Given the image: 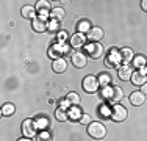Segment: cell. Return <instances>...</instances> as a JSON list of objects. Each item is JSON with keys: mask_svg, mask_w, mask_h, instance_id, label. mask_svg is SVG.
<instances>
[{"mask_svg": "<svg viewBox=\"0 0 147 141\" xmlns=\"http://www.w3.org/2000/svg\"><path fill=\"white\" fill-rule=\"evenodd\" d=\"M111 82V77L108 74H100L99 75V83L103 85V86H108V83Z\"/></svg>", "mask_w": 147, "mask_h": 141, "instance_id": "f546056e", "label": "cell"}, {"mask_svg": "<svg viewBox=\"0 0 147 141\" xmlns=\"http://www.w3.org/2000/svg\"><path fill=\"white\" fill-rule=\"evenodd\" d=\"M99 111H100V115H102L103 118H110V116H111V108H110V104H103L102 107L99 108Z\"/></svg>", "mask_w": 147, "mask_h": 141, "instance_id": "83f0119b", "label": "cell"}, {"mask_svg": "<svg viewBox=\"0 0 147 141\" xmlns=\"http://www.w3.org/2000/svg\"><path fill=\"white\" fill-rule=\"evenodd\" d=\"M52 69H53L57 74H63L66 69H67V63H66L63 58L53 60V63H52Z\"/></svg>", "mask_w": 147, "mask_h": 141, "instance_id": "e0dca14e", "label": "cell"}, {"mask_svg": "<svg viewBox=\"0 0 147 141\" xmlns=\"http://www.w3.org/2000/svg\"><path fill=\"white\" fill-rule=\"evenodd\" d=\"M133 66H135V68H138V69H142L144 66H147V60L142 55H138V56H135V58H133Z\"/></svg>", "mask_w": 147, "mask_h": 141, "instance_id": "603a6c76", "label": "cell"}, {"mask_svg": "<svg viewBox=\"0 0 147 141\" xmlns=\"http://www.w3.org/2000/svg\"><path fill=\"white\" fill-rule=\"evenodd\" d=\"M105 66L108 68H121L122 66V60H121V52L117 49H111L108 56L105 58Z\"/></svg>", "mask_w": 147, "mask_h": 141, "instance_id": "277c9868", "label": "cell"}, {"mask_svg": "<svg viewBox=\"0 0 147 141\" xmlns=\"http://www.w3.org/2000/svg\"><path fill=\"white\" fill-rule=\"evenodd\" d=\"M34 122H36V125H38V130H45L49 127V119L44 118V116L36 118V119H34Z\"/></svg>", "mask_w": 147, "mask_h": 141, "instance_id": "cb8c5ba5", "label": "cell"}, {"mask_svg": "<svg viewBox=\"0 0 147 141\" xmlns=\"http://www.w3.org/2000/svg\"><path fill=\"white\" fill-rule=\"evenodd\" d=\"M86 41H88V38H86V35H83V33H75V35H72V38L69 39V42H71V45L74 49L83 47V45L86 44Z\"/></svg>", "mask_w": 147, "mask_h": 141, "instance_id": "8fae6325", "label": "cell"}, {"mask_svg": "<svg viewBox=\"0 0 147 141\" xmlns=\"http://www.w3.org/2000/svg\"><path fill=\"white\" fill-rule=\"evenodd\" d=\"M82 86L86 93H96V91L99 89L100 83H99V79H97L96 75H86L85 79H83Z\"/></svg>", "mask_w": 147, "mask_h": 141, "instance_id": "5b68a950", "label": "cell"}, {"mask_svg": "<svg viewBox=\"0 0 147 141\" xmlns=\"http://www.w3.org/2000/svg\"><path fill=\"white\" fill-rule=\"evenodd\" d=\"M67 39V33L66 31H58V42H64Z\"/></svg>", "mask_w": 147, "mask_h": 141, "instance_id": "d6a6232c", "label": "cell"}, {"mask_svg": "<svg viewBox=\"0 0 147 141\" xmlns=\"http://www.w3.org/2000/svg\"><path fill=\"white\" fill-rule=\"evenodd\" d=\"M119 74V79L121 80H131V75H133V70L128 64H122L117 70Z\"/></svg>", "mask_w": 147, "mask_h": 141, "instance_id": "9a60e30c", "label": "cell"}, {"mask_svg": "<svg viewBox=\"0 0 147 141\" xmlns=\"http://www.w3.org/2000/svg\"><path fill=\"white\" fill-rule=\"evenodd\" d=\"M141 6H142V9H144V11H147V0H142Z\"/></svg>", "mask_w": 147, "mask_h": 141, "instance_id": "e575fe53", "label": "cell"}, {"mask_svg": "<svg viewBox=\"0 0 147 141\" xmlns=\"http://www.w3.org/2000/svg\"><path fill=\"white\" fill-rule=\"evenodd\" d=\"M71 61H72V64L75 66V68L82 69V68L86 66L88 58H86V55L83 54V52H74V54L71 55Z\"/></svg>", "mask_w": 147, "mask_h": 141, "instance_id": "9c48e42d", "label": "cell"}, {"mask_svg": "<svg viewBox=\"0 0 147 141\" xmlns=\"http://www.w3.org/2000/svg\"><path fill=\"white\" fill-rule=\"evenodd\" d=\"M131 82H133V85H136V86H142V85L147 83V75H144V74H141L138 70V72H135L131 75Z\"/></svg>", "mask_w": 147, "mask_h": 141, "instance_id": "ac0fdd59", "label": "cell"}, {"mask_svg": "<svg viewBox=\"0 0 147 141\" xmlns=\"http://www.w3.org/2000/svg\"><path fill=\"white\" fill-rule=\"evenodd\" d=\"M69 107H72V104L67 99H63V100L59 102V108H63V110H66V108H69Z\"/></svg>", "mask_w": 147, "mask_h": 141, "instance_id": "1f68e13d", "label": "cell"}, {"mask_svg": "<svg viewBox=\"0 0 147 141\" xmlns=\"http://www.w3.org/2000/svg\"><path fill=\"white\" fill-rule=\"evenodd\" d=\"M86 54L92 60L100 58L103 55V45L100 42H89V44H86Z\"/></svg>", "mask_w": 147, "mask_h": 141, "instance_id": "ba28073f", "label": "cell"}, {"mask_svg": "<svg viewBox=\"0 0 147 141\" xmlns=\"http://www.w3.org/2000/svg\"><path fill=\"white\" fill-rule=\"evenodd\" d=\"M36 11L39 13L41 17H44V19H47V16H50V2H47V0H39V2L36 3Z\"/></svg>", "mask_w": 147, "mask_h": 141, "instance_id": "7c38bea8", "label": "cell"}, {"mask_svg": "<svg viewBox=\"0 0 147 141\" xmlns=\"http://www.w3.org/2000/svg\"><path fill=\"white\" fill-rule=\"evenodd\" d=\"M67 115H69V119H72V121H80V118L83 116V113H82V110H80L77 105H74V107L69 108Z\"/></svg>", "mask_w": 147, "mask_h": 141, "instance_id": "ffe728a7", "label": "cell"}, {"mask_svg": "<svg viewBox=\"0 0 147 141\" xmlns=\"http://www.w3.org/2000/svg\"><path fill=\"white\" fill-rule=\"evenodd\" d=\"M86 38H88V41H91V42H99L103 38V30L100 27H92L89 30V33L86 35Z\"/></svg>", "mask_w": 147, "mask_h": 141, "instance_id": "4fadbf2b", "label": "cell"}, {"mask_svg": "<svg viewBox=\"0 0 147 141\" xmlns=\"http://www.w3.org/2000/svg\"><path fill=\"white\" fill-rule=\"evenodd\" d=\"M127 116H128V111H127V108H125V107L117 105V104L113 105V108H111V116H110L113 121L122 122V121H125V119H127Z\"/></svg>", "mask_w": 147, "mask_h": 141, "instance_id": "52a82bcc", "label": "cell"}, {"mask_svg": "<svg viewBox=\"0 0 147 141\" xmlns=\"http://www.w3.org/2000/svg\"><path fill=\"white\" fill-rule=\"evenodd\" d=\"M88 133L94 140H102L107 136V127L102 122H91L88 125Z\"/></svg>", "mask_w": 147, "mask_h": 141, "instance_id": "7a4b0ae2", "label": "cell"}, {"mask_svg": "<svg viewBox=\"0 0 147 141\" xmlns=\"http://www.w3.org/2000/svg\"><path fill=\"white\" fill-rule=\"evenodd\" d=\"M141 91H142L144 94H147V83H146V85H142V89H141Z\"/></svg>", "mask_w": 147, "mask_h": 141, "instance_id": "d590c367", "label": "cell"}, {"mask_svg": "<svg viewBox=\"0 0 147 141\" xmlns=\"http://www.w3.org/2000/svg\"><path fill=\"white\" fill-rule=\"evenodd\" d=\"M14 110H16V108H14V105H13V104H5L2 107V116H11L13 113H14Z\"/></svg>", "mask_w": 147, "mask_h": 141, "instance_id": "484cf974", "label": "cell"}, {"mask_svg": "<svg viewBox=\"0 0 147 141\" xmlns=\"http://www.w3.org/2000/svg\"><path fill=\"white\" fill-rule=\"evenodd\" d=\"M119 52H121V60H122V63H124V64H128V63H131L133 58H135V54H133V50H131V49H128V47L121 49Z\"/></svg>", "mask_w": 147, "mask_h": 141, "instance_id": "2e32d148", "label": "cell"}, {"mask_svg": "<svg viewBox=\"0 0 147 141\" xmlns=\"http://www.w3.org/2000/svg\"><path fill=\"white\" fill-rule=\"evenodd\" d=\"M146 100V94L142 93V91H133L130 94V102L131 105H136V107H139V105H142Z\"/></svg>", "mask_w": 147, "mask_h": 141, "instance_id": "5bb4252c", "label": "cell"}, {"mask_svg": "<svg viewBox=\"0 0 147 141\" xmlns=\"http://www.w3.org/2000/svg\"><path fill=\"white\" fill-rule=\"evenodd\" d=\"M19 141H33V140H31V138H20Z\"/></svg>", "mask_w": 147, "mask_h": 141, "instance_id": "8d00e7d4", "label": "cell"}, {"mask_svg": "<svg viewBox=\"0 0 147 141\" xmlns=\"http://www.w3.org/2000/svg\"><path fill=\"white\" fill-rule=\"evenodd\" d=\"M64 16H66L64 9L59 8V6H58V8H53V9L50 11V17H52L53 20H58V22H61V20L64 19Z\"/></svg>", "mask_w": 147, "mask_h": 141, "instance_id": "44dd1931", "label": "cell"}, {"mask_svg": "<svg viewBox=\"0 0 147 141\" xmlns=\"http://www.w3.org/2000/svg\"><path fill=\"white\" fill-rule=\"evenodd\" d=\"M80 122H82V124H91V116H88V115H83L82 118H80Z\"/></svg>", "mask_w": 147, "mask_h": 141, "instance_id": "836d02e7", "label": "cell"}, {"mask_svg": "<svg viewBox=\"0 0 147 141\" xmlns=\"http://www.w3.org/2000/svg\"><path fill=\"white\" fill-rule=\"evenodd\" d=\"M55 118H57L58 121L64 122V121H67V119H69V115H67V111H66V110H63V108H58V110L55 111Z\"/></svg>", "mask_w": 147, "mask_h": 141, "instance_id": "d4e9b609", "label": "cell"}, {"mask_svg": "<svg viewBox=\"0 0 147 141\" xmlns=\"http://www.w3.org/2000/svg\"><path fill=\"white\" fill-rule=\"evenodd\" d=\"M69 52V45L64 42H55L49 47V56L53 60H59L63 55H66Z\"/></svg>", "mask_w": 147, "mask_h": 141, "instance_id": "3957f363", "label": "cell"}, {"mask_svg": "<svg viewBox=\"0 0 147 141\" xmlns=\"http://www.w3.org/2000/svg\"><path fill=\"white\" fill-rule=\"evenodd\" d=\"M31 27H33L34 31H38V33H42V31H45L49 28V20L44 19V17L38 16L33 19V24H31Z\"/></svg>", "mask_w": 147, "mask_h": 141, "instance_id": "30bf717a", "label": "cell"}, {"mask_svg": "<svg viewBox=\"0 0 147 141\" xmlns=\"http://www.w3.org/2000/svg\"><path fill=\"white\" fill-rule=\"evenodd\" d=\"M22 133L25 138H33L38 135V125L33 119H25L22 122Z\"/></svg>", "mask_w": 147, "mask_h": 141, "instance_id": "8992f818", "label": "cell"}, {"mask_svg": "<svg viewBox=\"0 0 147 141\" xmlns=\"http://www.w3.org/2000/svg\"><path fill=\"white\" fill-rule=\"evenodd\" d=\"M36 13H38L36 8H34V6H31V5L22 6V16L27 17V19H34V17H38Z\"/></svg>", "mask_w": 147, "mask_h": 141, "instance_id": "d6986e66", "label": "cell"}, {"mask_svg": "<svg viewBox=\"0 0 147 141\" xmlns=\"http://www.w3.org/2000/svg\"><path fill=\"white\" fill-rule=\"evenodd\" d=\"M103 99H107L110 104H119L124 97V91L121 89L119 86H103L102 91Z\"/></svg>", "mask_w": 147, "mask_h": 141, "instance_id": "6da1fadb", "label": "cell"}, {"mask_svg": "<svg viewBox=\"0 0 147 141\" xmlns=\"http://www.w3.org/2000/svg\"><path fill=\"white\" fill-rule=\"evenodd\" d=\"M91 24H89V20H86V19H83V20H80L78 22V25H77V30H78V33H83V35H88L89 33V30H91Z\"/></svg>", "mask_w": 147, "mask_h": 141, "instance_id": "7402d4cb", "label": "cell"}, {"mask_svg": "<svg viewBox=\"0 0 147 141\" xmlns=\"http://www.w3.org/2000/svg\"><path fill=\"white\" fill-rule=\"evenodd\" d=\"M36 141H52V135L47 132V130H41L36 135Z\"/></svg>", "mask_w": 147, "mask_h": 141, "instance_id": "4316f807", "label": "cell"}, {"mask_svg": "<svg viewBox=\"0 0 147 141\" xmlns=\"http://www.w3.org/2000/svg\"><path fill=\"white\" fill-rule=\"evenodd\" d=\"M66 99H67V100L71 102L72 105H78V104H80V96H78L77 93H69Z\"/></svg>", "mask_w": 147, "mask_h": 141, "instance_id": "f1b7e54d", "label": "cell"}, {"mask_svg": "<svg viewBox=\"0 0 147 141\" xmlns=\"http://www.w3.org/2000/svg\"><path fill=\"white\" fill-rule=\"evenodd\" d=\"M49 30L50 31H58L59 30V22L58 20H53V19L49 20Z\"/></svg>", "mask_w": 147, "mask_h": 141, "instance_id": "4dcf8cb0", "label": "cell"}]
</instances>
